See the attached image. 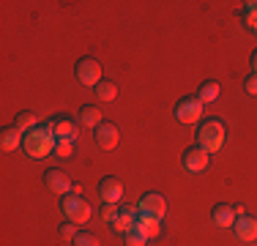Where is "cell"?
<instances>
[{"label": "cell", "instance_id": "277c9868", "mask_svg": "<svg viewBox=\"0 0 257 246\" xmlns=\"http://www.w3.org/2000/svg\"><path fill=\"white\" fill-rule=\"evenodd\" d=\"M74 77L85 88H96L101 82V63L96 58H79L74 66Z\"/></svg>", "mask_w": 257, "mask_h": 246}, {"label": "cell", "instance_id": "ffe728a7", "mask_svg": "<svg viewBox=\"0 0 257 246\" xmlns=\"http://www.w3.org/2000/svg\"><path fill=\"white\" fill-rule=\"evenodd\" d=\"M93 90H96V96H99L101 101H115V96H118V85H115L112 79H101Z\"/></svg>", "mask_w": 257, "mask_h": 246}, {"label": "cell", "instance_id": "30bf717a", "mask_svg": "<svg viewBox=\"0 0 257 246\" xmlns=\"http://www.w3.org/2000/svg\"><path fill=\"white\" fill-rule=\"evenodd\" d=\"M164 211H167V202H164V197L159 192H148L143 194V200H140V213L143 216H151V219H162Z\"/></svg>", "mask_w": 257, "mask_h": 246}, {"label": "cell", "instance_id": "e0dca14e", "mask_svg": "<svg viewBox=\"0 0 257 246\" xmlns=\"http://www.w3.org/2000/svg\"><path fill=\"white\" fill-rule=\"evenodd\" d=\"M134 230L143 232L148 241H154V238H159V232H162V227H159V219H151V216H143L140 213L137 221H134Z\"/></svg>", "mask_w": 257, "mask_h": 246}, {"label": "cell", "instance_id": "cb8c5ba5", "mask_svg": "<svg viewBox=\"0 0 257 246\" xmlns=\"http://www.w3.org/2000/svg\"><path fill=\"white\" fill-rule=\"evenodd\" d=\"M118 213H120L118 202H101V219H104V221H112Z\"/></svg>", "mask_w": 257, "mask_h": 246}, {"label": "cell", "instance_id": "4fadbf2b", "mask_svg": "<svg viewBox=\"0 0 257 246\" xmlns=\"http://www.w3.org/2000/svg\"><path fill=\"white\" fill-rule=\"evenodd\" d=\"M232 232H235L238 241L249 243V241H257V219L252 216H238L235 224H232Z\"/></svg>", "mask_w": 257, "mask_h": 246}, {"label": "cell", "instance_id": "ac0fdd59", "mask_svg": "<svg viewBox=\"0 0 257 246\" xmlns=\"http://www.w3.org/2000/svg\"><path fill=\"white\" fill-rule=\"evenodd\" d=\"M219 90H222V88H219L216 79H205V82L197 88V98H200L203 104H213V101L219 98Z\"/></svg>", "mask_w": 257, "mask_h": 246}, {"label": "cell", "instance_id": "5b68a950", "mask_svg": "<svg viewBox=\"0 0 257 246\" xmlns=\"http://www.w3.org/2000/svg\"><path fill=\"white\" fill-rule=\"evenodd\" d=\"M175 118H178V123H186V126L200 123V118H203V101H200L197 96L181 98V101L175 104Z\"/></svg>", "mask_w": 257, "mask_h": 246}, {"label": "cell", "instance_id": "603a6c76", "mask_svg": "<svg viewBox=\"0 0 257 246\" xmlns=\"http://www.w3.org/2000/svg\"><path fill=\"white\" fill-rule=\"evenodd\" d=\"M123 243L126 246H148V238H145L143 232L132 230V232H126V235H123Z\"/></svg>", "mask_w": 257, "mask_h": 246}, {"label": "cell", "instance_id": "7c38bea8", "mask_svg": "<svg viewBox=\"0 0 257 246\" xmlns=\"http://www.w3.org/2000/svg\"><path fill=\"white\" fill-rule=\"evenodd\" d=\"M120 194H123V183H120L115 175H104L101 181H99V197H101V202H118Z\"/></svg>", "mask_w": 257, "mask_h": 246}, {"label": "cell", "instance_id": "d4e9b609", "mask_svg": "<svg viewBox=\"0 0 257 246\" xmlns=\"http://www.w3.org/2000/svg\"><path fill=\"white\" fill-rule=\"evenodd\" d=\"M58 230H60V238H69V241H74V238H77V224H71V221H66V224H60L58 227Z\"/></svg>", "mask_w": 257, "mask_h": 246}, {"label": "cell", "instance_id": "2e32d148", "mask_svg": "<svg viewBox=\"0 0 257 246\" xmlns=\"http://www.w3.org/2000/svg\"><path fill=\"white\" fill-rule=\"evenodd\" d=\"M211 221H213L216 227H232V224H235V208L227 205V202H219V205H213Z\"/></svg>", "mask_w": 257, "mask_h": 246}, {"label": "cell", "instance_id": "8fae6325", "mask_svg": "<svg viewBox=\"0 0 257 246\" xmlns=\"http://www.w3.org/2000/svg\"><path fill=\"white\" fill-rule=\"evenodd\" d=\"M137 216H140V205L137 208L126 205V208H120V213L109 221V224H112V230L118 232V235H126V232L134 230V221H137Z\"/></svg>", "mask_w": 257, "mask_h": 246}, {"label": "cell", "instance_id": "f546056e", "mask_svg": "<svg viewBox=\"0 0 257 246\" xmlns=\"http://www.w3.org/2000/svg\"><path fill=\"white\" fill-rule=\"evenodd\" d=\"M254 36H257V30H254Z\"/></svg>", "mask_w": 257, "mask_h": 246}, {"label": "cell", "instance_id": "83f0119b", "mask_svg": "<svg viewBox=\"0 0 257 246\" xmlns=\"http://www.w3.org/2000/svg\"><path fill=\"white\" fill-rule=\"evenodd\" d=\"M243 11H252V14H257V0H246V3H243Z\"/></svg>", "mask_w": 257, "mask_h": 246}, {"label": "cell", "instance_id": "44dd1931", "mask_svg": "<svg viewBox=\"0 0 257 246\" xmlns=\"http://www.w3.org/2000/svg\"><path fill=\"white\" fill-rule=\"evenodd\" d=\"M71 243H74V246H99V238H96L93 232H88V230H79L77 238Z\"/></svg>", "mask_w": 257, "mask_h": 246}, {"label": "cell", "instance_id": "7402d4cb", "mask_svg": "<svg viewBox=\"0 0 257 246\" xmlns=\"http://www.w3.org/2000/svg\"><path fill=\"white\" fill-rule=\"evenodd\" d=\"M71 151H74V143H71V140H58V143H55V156L58 159H69Z\"/></svg>", "mask_w": 257, "mask_h": 246}, {"label": "cell", "instance_id": "4316f807", "mask_svg": "<svg viewBox=\"0 0 257 246\" xmlns=\"http://www.w3.org/2000/svg\"><path fill=\"white\" fill-rule=\"evenodd\" d=\"M241 20H243V25H246V28L257 30V14H252V11H243V14H241Z\"/></svg>", "mask_w": 257, "mask_h": 246}, {"label": "cell", "instance_id": "8992f818", "mask_svg": "<svg viewBox=\"0 0 257 246\" xmlns=\"http://www.w3.org/2000/svg\"><path fill=\"white\" fill-rule=\"evenodd\" d=\"M44 183H47V189H50L52 194H58V197L71 194V189H74V183H71L69 172H63L60 167L47 170V172H44Z\"/></svg>", "mask_w": 257, "mask_h": 246}, {"label": "cell", "instance_id": "f1b7e54d", "mask_svg": "<svg viewBox=\"0 0 257 246\" xmlns=\"http://www.w3.org/2000/svg\"><path fill=\"white\" fill-rule=\"evenodd\" d=\"M249 63H252V74H257V49L252 52V60H249Z\"/></svg>", "mask_w": 257, "mask_h": 246}, {"label": "cell", "instance_id": "5bb4252c", "mask_svg": "<svg viewBox=\"0 0 257 246\" xmlns=\"http://www.w3.org/2000/svg\"><path fill=\"white\" fill-rule=\"evenodd\" d=\"M22 140H25V132H22L17 123H11V126H6L3 132H0V148H3V151H17V148L22 145Z\"/></svg>", "mask_w": 257, "mask_h": 246}, {"label": "cell", "instance_id": "3957f363", "mask_svg": "<svg viewBox=\"0 0 257 246\" xmlns=\"http://www.w3.org/2000/svg\"><path fill=\"white\" fill-rule=\"evenodd\" d=\"M60 211H63L66 221H71V224H77V227L88 224V219H90V205L85 202L82 194H74V192L60 200Z\"/></svg>", "mask_w": 257, "mask_h": 246}, {"label": "cell", "instance_id": "9a60e30c", "mask_svg": "<svg viewBox=\"0 0 257 246\" xmlns=\"http://www.w3.org/2000/svg\"><path fill=\"white\" fill-rule=\"evenodd\" d=\"M77 123H79V126L96 129L99 123H104V115H101V109L96 107V104H82V107H79V112H77Z\"/></svg>", "mask_w": 257, "mask_h": 246}, {"label": "cell", "instance_id": "484cf974", "mask_svg": "<svg viewBox=\"0 0 257 246\" xmlns=\"http://www.w3.org/2000/svg\"><path fill=\"white\" fill-rule=\"evenodd\" d=\"M243 90H246L249 96H257V74H249V77L243 79Z\"/></svg>", "mask_w": 257, "mask_h": 246}, {"label": "cell", "instance_id": "9c48e42d", "mask_svg": "<svg viewBox=\"0 0 257 246\" xmlns=\"http://www.w3.org/2000/svg\"><path fill=\"white\" fill-rule=\"evenodd\" d=\"M44 129L52 134L55 140H71V143H74V137H77V123L69 120V118H63V115H60V118L47 120Z\"/></svg>", "mask_w": 257, "mask_h": 246}, {"label": "cell", "instance_id": "52a82bcc", "mask_svg": "<svg viewBox=\"0 0 257 246\" xmlns=\"http://www.w3.org/2000/svg\"><path fill=\"white\" fill-rule=\"evenodd\" d=\"M211 162V153H205L200 145H189L186 151L181 153V164L186 172H203Z\"/></svg>", "mask_w": 257, "mask_h": 246}, {"label": "cell", "instance_id": "ba28073f", "mask_svg": "<svg viewBox=\"0 0 257 246\" xmlns=\"http://www.w3.org/2000/svg\"><path fill=\"white\" fill-rule=\"evenodd\" d=\"M93 137H96V145H99L101 151H112V148L118 145L120 134H118V126H115V123L104 120L93 129Z\"/></svg>", "mask_w": 257, "mask_h": 246}, {"label": "cell", "instance_id": "d6986e66", "mask_svg": "<svg viewBox=\"0 0 257 246\" xmlns=\"http://www.w3.org/2000/svg\"><path fill=\"white\" fill-rule=\"evenodd\" d=\"M14 123L28 134V132H33V129H39V115H36L33 109H22V112L17 115V120H14Z\"/></svg>", "mask_w": 257, "mask_h": 246}, {"label": "cell", "instance_id": "7a4b0ae2", "mask_svg": "<svg viewBox=\"0 0 257 246\" xmlns=\"http://www.w3.org/2000/svg\"><path fill=\"white\" fill-rule=\"evenodd\" d=\"M55 143H58V140H55L44 126H39V129H33V132L25 134L22 148H25V153L30 159H44L47 153H55Z\"/></svg>", "mask_w": 257, "mask_h": 246}, {"label": "cell", "instance_id": "6da1fadb", "mask_svg": "<svg viewBox=\"0 0 257 246\" xmlns=\"http://www.w3.org/2000/svg\"><path fill=\"white\" fill-rule=\"evenodd\" d=\"M197 145L205 153H216L224 145V123L216 118H205L197 126Z\"/></svg>", "mask_w": 257, "mask_h": 246}]
</instances>
